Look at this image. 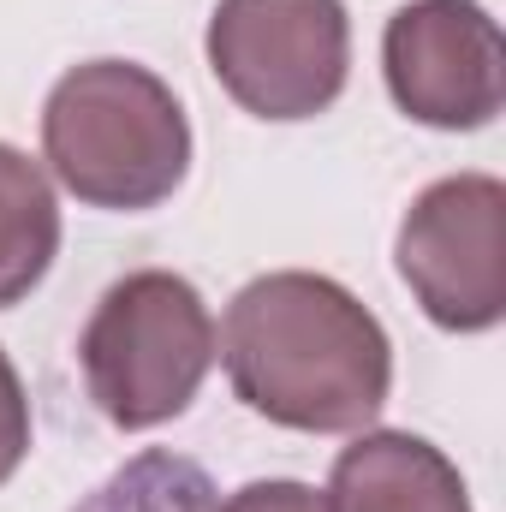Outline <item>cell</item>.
<instances>
[{
  "instance_id": "8fae6325",
  "label": "cell",
  "mask_w": 506,
  "mask_h": 512,
  "mask_svg": "<svg viewBox=\"0 0 506 512\" xmlns=\"http://www.w3.org/2000/svg\"><path fill=\"white\" fill-rule=\"evenodd\" d=\"M221 512H328V495H316L310 483L274 477V483H245Z\"/></svg>"
},
{
  "instance_id": "ba28073f",
  "label": "cell",
  "mask_w": 506,
  "mask_h": 512,
  "mask_svg": "<svg viewBox=\"0 0 506 512\" xmlns=\"http://www.w3.org/2000/svg\"><path fill=\"white\" fill-rule=\"evenodd\" d=\"M54 251H60L54 185L24 149L0 143V310H12L18 298L36 292Z\"/></svg>"
},
{
  "instance_id": "277c9868",
  "label": "cell",
  "mask_w": 506,
  "mask_h": 512,
  "mask_svg": "<svg viewBox=\"0 0 506 512\" xmlns=\"http://www.w3.org/2000/svg\"><path fill=\"white\" fill-rule=\"evenodd\" d=\"M209 72L256 120H316L352 72L340 0H221L209 18Z\"/></svg>"
},
{
  "instance_id": "7a4b0ae2",
  "label": "cell",
  "mask_w": 506,
  "mask_h": 512,
  "mask_svg": "<svg viewBox=\"0 0 506 512\" xmlns=\"http://www.w3.org/2000/svg\"><path fill=\"white\" fill-rule=\"evenodd\" d=\"M42 149L54 179L90 209H155L191 167V126L179 96L131 60L72 66L42 108Z\"/></svg>"
},
{
  "instance_id": "8992f818",
  "label": "cell",
  "mask_w": 506,
  "mask_h": 512,
  "mask_svg": "<svg viewBox=\"0 0 506 512\" xmlns=\"http://www.w3.org/2000/svg\"><path fill=\"white\" fill-rule=\"evenodd\" d=\"M381 66L399 114L435 131H477L506 102L501 24L477 0H411L387 18Z\"/></svg>"
},
{
  "instance_id": "6da1fadb",
  "label": "cell",
  "mask_w": 506,
  "mask_h": 512,
  "mask_svg": "<svg viewBox=\"0 0 506 512\" xmlns=\"http://www.w3.org/2000/svg\"><path fill=\"white\" fill-rule=\"evenodd\" d=\"M221 358L256 417L304 435L364 429L393 387L381 322L340 280L304 268L262 274L227 304Z\"/></svg>"
},
{
  "instance_id": "30bf717a",
  "label": "cell",
  "mask_w": 506,
  "mask_h": 512,
  "mask_svg": "<svg viewBox=\"0 0 506 512\" xmlns=\"http://www.w3.org/2000/svg\"><path fill=\"white\" fill-rule=\"evenodd\" d=\"M24 453H30V399L18 387L12 358L0 352V483L24 465Z\"/></svg>"
},
{
  "instance_id": "52a82bcc",
  "label": "cell",
  "mask_w": 506,
  "mask_h": 512,
  "mask_svg": "<svg viewBox=\"0 0 506 512\" xmlns=\"http://www.w3.org/2000/svg\"><path fill=\"white\" fill-rule=\"evenodd\" d=\"M328 512H471L459 465L405 429H370L334 459Z\"/></svg>"
},
{
  "instance_id": "3957f363",
  "label": "cell",
  "mask_w": 506,
  "mask_h": 512,
  "mask_svg": "<svg viewBox=\"0 0 506 512\" xmlns=\"http://www.w3.org/2000/svg\"><path fill=\"white\" fill-rule=\"evenodd\" d=\"M84 382L114 429H155L179 417L215 364V322L191 280L167 268L126 274L102 292L84 340Z\"/></svg>"
},
{
  "instance_id": "9c48e42d",
  "label": "cell",
  "mask_w": 506,
  "mask_h": 512,
  "mask_svg": "<svg viewBox=\"0 0 506 512\" xmlns=\"http://www.w3.org/2000/svg\"><path fill=\"white\" fill-rule=\"evenodd\" d=\"M72 512H221V495L203 465L149 447L126 459L108 483H96Z\"/></svg>"
},
{
  "instance_id": "5b68a950",
  "label": "cell",
  "mask_w": 506,
  "mask_h": 512,
  "mask_svg": "<svg viewBox=\"0 0 506 512\" xmlns=\"http://www.w3.org/2000/svg\"><path fill=\"white\" fill-rule=\"evenodd\" d=\"M393 256L435 328H495L506 316V185L489 173L435 179L405 209Z\"/></svg>"
}]
</instances>
